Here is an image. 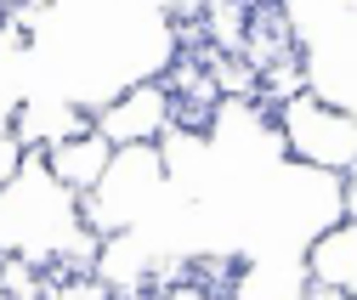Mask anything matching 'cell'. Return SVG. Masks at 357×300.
<instances>
[{"mask_svg":"<svg viewBox=\"0 0 357 300\" xmlns=\"http://www.w3.org/2000/svg\"><path fill=\"white\" fill-rule=\"evenodd\" d=\"M340 210H346V216H357V170H346V176H340Z\"/></svg>","mask_w":357,"mask_h":300,"instance_id":"obj_9","label":"cell"},{"mask_svg":"<svg viewBox=\"0 0 357 300\" xmlns=\"http://www.w3.org/2000/svg\"><path fill=\"white\" fill-rule=\"evenodd\" d=\"M165 198H170L165 148L159 142H125V148H114L102 182L85 193V216H91L97 232H125V227H142Z\"/></svg>","mask_w":357,"mask_h":300,"instance_id":"obj_2","label":"cell"},{"mask_svg":"<svg viewBox=\"0 0 357 300\" xmlns=\"http://www.w3.org/2000/svg\"><path fill=\"white\" fill-rule=\"evenodd\" d=\"M46 6H97V0H46Z\"/></svg>","mask_w":357,"mask_h":300,"instance_id":"obj_10","label":"cell"},{"mask_svg":"<svg viewBox=\"0 0 357 300\" xmlns=\"http://www.w3.org/2000/svg\"><path fill=\"white\" fill-rule=\"evenodd\" d=\"M91 125V108H79L74 97H63V91H23L17 97V108H12V131L23 136V148H57L63 136H74V131H85Z\"/></svg>","mask_w":357,"mask_h":300,"instance_id":"obj_6","label":"cell"},{"mask_svg":"<svg viewBox=\"0 0 357 300\" xmlns=\"http://www.w3.org/2000/svg\"><path fill=\"white\" fill-rule=\"evenodd\" d=\"M273 119H278V136H284V153L301 159V164H318V170H357V113L318 97L312 85L289 91L284 102H273Z\"/></svg>","mask_w":357,"mask_h":300,"instance_id":"obj_3","label":"cell"},{"mask_svg":"<svg viewBox=\"0 0 357 300\" xmlns=\"http://www.w3.org/2000/svg\"><path fill=\"white\" fill-rule=\"evenodd\" d=\"M108 159H114V142L97 131V125H85V131H74V136H63L57 148H46V164L57 170V182H68L79 198L91 193L97 182H102V170H108Z\"/></svg>","mask_w":357,"mask_h":300,"instance_id":"obj_7","label":"cell"},{"mask_svg":"<svg viewBox=\"0 0 357 300\" xmlns=\"http://www.w3.org/2000/svg\"><path fill=\"white\" fill-rule=\"evenodd\" d=\"M102 232L85 216V198L57 182L46 153L29 148L23 170L0 187V255L57 267V272H97Z\"/></svg>","mask_w":357,"mask_h":300,"instance_id":"obj_1","label":"cell"},{"mask_svg":"<svg viewBox=\"0 0 357 300\" xmlns=\"http://www.w3.org/2000/svg\"><path fill=\"white\" fill-rule=\"evenodd\" d=\"M306 283L318 300H357V216H335L301 249Z\"/></svg>","mask_w":357,"mask_h":300,"instance_id":"obj_5","label":"cell"},{"mask_svg":"<svg viewBox=\"0 0 357 300\" xmlns=\"http://www.w3.org/2000/svg\"><path fill=\"white\" fill-rule=\"evenodd\" d=\"M23 159H29V148H23V136L12 131V119H0V187H6L17 170H23Z\"/></svg>","mask_w":357,"mask_h":300,"instance_id":"obj_8","label":"cell"},{"mask_svg":"<svg viewBox=\"0 0 357 300\" xmlns=\"http://www.w3.org/2000/svg\"><path fill=\"white\" fill-rule=\"evenodd\" d=\"M176 119H182V102H176L170 79H137V85H125L119 97H108L91 113V125L114 148H125V142H159Z\"/></svg>","mask_w":357,"mask_h":300,"instance_id":"obj_4","label":"cell"}]
</instances>
